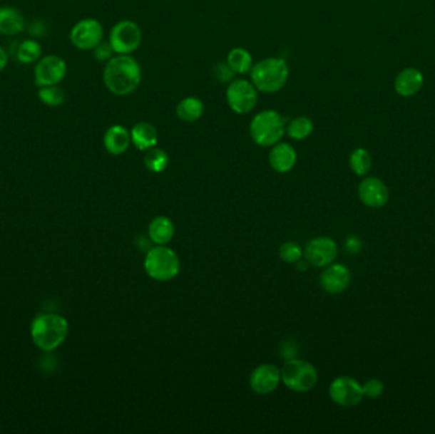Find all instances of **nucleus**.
Returning a JSON list of instances; mask_svg holds the SVG:
<instances>
[{
  "instance_id": "obj_1",
  "label": "nucleus",
  "mask_w": 435,
  "mask_h": 434,
  "mask_svg": "<svg viewBox=\"0 0 435 434\" xmlns=\"http://www.w3.org/2000/svg\"><path fill=\"white\" fill-rule=\"evenodd\" d=\"M103 84L118 97L134 93L141 83V66L131 55H115L103 68Z\"/></svg>"
},
{
  "instance_id": "obj_2",
  "label": "nucleus",
  "mask_w": 435,
  "mask_h": 434,
  "mask_svg": "<svg viewBox=\"0 0 435 434\" xmlns=\"http://www.w3.org/2000/svg\"><path fill=\"white\" fill-rule=\"evenodd\" d=\"M69 334V324L63 316L42 314L31 325V336L37 348L53 351L64 343Z\"/></svg>"
},
{
  "instance_id": "obj_3",
  "label": "nucleus",
  "mask_w": 435,
  "mask_h": 434,
  "mask_svg": "<svg viewBox=\"0 0 435 434\" xmlns=\"http://www.w3.org/2000/svg\"><path fill=\"white\" fill-rule=\"evenodd\" d=\"M250 77L253 86L261 93H277L288 83V63L277 56L260 60L259 63L253 64Z\"/></svg>"
},
{
  "instance_id": "obj_4",
  "label": "nucleus",
  "mask_w": 435,
  "mask_h": 434,
  "mask_svg": "<svg viewBox=\"0 0 435 434\" xmlns=\"http://www.w3.org/2000/svg\"><path fill=\"white\" fill-rule=\"evenodd\" d=\"M287 123L275 110H262L250 123V135L253 143L262 148L274 147L285 135Z\"/></svg>"
},
{
  "instance_id": "obj_5",
  "label": "nucleus",
  "mask_w": 435,
  "mask_h": 434,
  "mask_svg": "<svg viewBox=\"0 0 435 434\" xmlns=\"http://www.w3.org/2000/svg\"><path fill=\"white\" fill-rule=\"evenodd\" d=\"M180 259L175 251L165 244H157L148 251L144 269L149 278L157 281H170L180 273Z\"/></svg>"
},
{
  "instance_id": "obj_6",
  "label": "nucleus",
  "mask_w": 435,
  "mask_h": 434,
  "mask_svg": "<svg viewBox=\"0 0 435 434\" xmlns=\"http://www.w3.org/2000/svg\"><path fill=\"white\" fill-rule=\"evenodd\" d=\"M282 381L295 393H308L317 385V369L303 359H289L282 366Z\"/></svg>"
},
{
  "instance_id": "obj_7",
  "label": "nucleus",
  "mask_w": 435,
  "mask_h": 434,
  "mask_svg": "<svg viewBox=\"0 0 435 434\" xmlns=\"http://www.w3.org/2000/svg\"><path fill=\"white\" fill-rule=\"evenodd\" d=\"M225 100L237 115L252 113L259 102V91L247 79H233L225 91Z\"/></svg>"
},
{
  "instance_id": "obj_8",
  "label": "nucleus",
  "mask_w": 435,
  "mask_h": 434,
  "mask_svg": "<svg viewBox=\"0 0 435 434\" xmlns=\"http://www.w3.org/2000/svg\"><path fill=\"white\" fill-rule=\"evenodd\" d=\"M143 40L139 24L124 19L115 24L110 31L108 43L116 55H131L139 48Z\"/></svg>"
},
{
  "instance_id": "obj_9",
  "label": "nucleus",
  "mask_w": 435,
  "mask_h": 434,
  "mask_svg": "<svg viewBox=\"0 0 435 434\" xmlns=\"http://www.w3.org/2000/svg\"><path fill=\"white\" fill-rule=\"evenodd\" d=\"M103 26L98 19H83L73 26L69 33L71 45L82 51L94 50L103 41Z\"/></svg>"
},
{
  "instance_id": "obj_10",
  "label": "nucleus",
  "mask_w": 435,
  "mask_h": 434,
  "mask_svg": "<svg viewBox=\"0 0 435 434\" xmlns=\"http://www.w3.org/2000/svg\"><path fill=\"white\" fill-rule=\"evenodd\" d=\"M68 73L66 61L58 55H46L36 63L34 79L35 84L40 87L58 86L64 81Z\"/></svg>"
},
{
  "instance_id": "obj_11",
  "label": "nucleus",
  "mask_w": 435,
  "mask_h": 434,
  "mask_svg": "<svg viewBox=\"0 0 435 434\" xmlns=\"http://www.w3.org/2000/svg\"><path fill=\"white\" fill-rule=\"evenodd\" d=\"M329 398L339 406L353 408L364 398L363 386L353 377L342 376L332 381L329 388Z\"/></svg>"
},
{
  "instance_id": "obj_12",
  "label": "nucleus",
  "mask_w": 435,
  "mask_h": 434,
  "mask_svg": "<svg viewBox=\"0 0 435 434\" xmlns=\"http://www.w3.org/2000/svg\"><path fill=\"white\" fill-rule=\"evenodd\" d=\"M303 256L308 264L317 268L329 267L335 262L337 256V244L332 238L316 237L307 244Z\"/></svg>"
},
{
  "instance_id": "obj_13",
  "label": "nucleus",
  "mask_w": 435,
  "mask_h": 434,
  "mask_svg": "<svg viewBox=\"0 0 435 434\" xmlns=\"http://www.w3.org/2000/svg\"><path fill=\"white\" fill-rule=\"evenodd\" d=\"M280 381H282V369L277 368V366L270 363H265L253 369L250 377V386L252 388L253 393L269 395L277 390Z\"/></svg>"
},
{
  "instance_id": "obj_14",
  "label": "nucleus",
  "mask_w": 435,
  "mask_h": 434,
  "mask_svg": "<svg viewBox=\"0 0 435 434\" xmlns=\"http://www.w3.org/2000/svg\"><path fill=\"white\" fill-rule=\"evenodd\" d=\"M360 202L369 208H382L389 202V187L382 180L377 177H365L358 187Z\"/></svg>"
},
{
  "instance_id": "obj_15",
  "label": "nucleus",
  "mask_w": 435,
  "mask_h": 434,
  "mask_svg": "<svg viewBox=\"0 0 435 434\" xmlns=\"http://www.w3.org/2000/svg\"><path fill=\"white\" fill-rule=\"evenodd\" d=\"M352 275L350 270L342 264H329L326 267L324 273L321 274V286L324 291L329 294H340L344 291H347V286L350 284Z\"/></svg>"
},
{
  "instance_id": "obj_16",
  "label": "nucleus",
  "mask_w": 435,
  "mask_h": 434,
  "mask_svg": "<svg viewBox=\"0 0 435 434\" xmlns=\"http://www.w3.org/2000/svg\"><path fill=\"white\" fill-rule=\"evenodd\" d=\"M269 163L275 172H290L297 163V152L295 147L282 142L275 144L274 147H271Z\"/></svg>"
},
{
  "instance_id": "obj_17",
  "label": "nucleus",
  "mask_w": 435,
  "mask_h": 434,
  "mask_svg": "<svg viewBox=\"0 0 435 434\" xmlns=\"http://www.w3.org/2000/svg\"><path fill=\"white\" fill-rule=\"evenodd\" d=\"M131 144L130 131L120 124L111 125L103 135V145L111 155H124Z\"/></svg>"
},
{
  "instance_id": "obj_18",
  "label": "nucleus",
  "mask_w": 435,
  "mask_h": 434,
  "mask_svg": "<svg viewBox=\"0 0 435 434\" xmlns=\"http://www.w3.org/2000/svg\"><path fill=\"white\" fill-rule=\"evenodd\" d=\"M130 135H131V144L143 152L154 148L158 143L157 128L147 121L136 123L135 125L131 128Z\"/></svg>"
},
{
  "instance_id": "obj_19",
  "label": "nucleus",
  "mask_w": 435,
  "mask_h": 434,
  "mask_svg": "<svg viewBox=\"0 0 435 434\" xmlns=\"http://www.w3.org/2000/svg\"><path fill=\"white\" fill-rule=\"evenodd\" d=\"M26 27L24 14L14 6H0V35L16 36Z\"/></svg>"
},
{
  "instance_id": "obj_20",
  "label": "nucleus",
  "mask_w": 435,
  "mask_h": 434,
  "mask_svg": "<svg viewBox=\"0 0 435 434\" xmlns=\"http://www.w3.org/2000/svg\"><path fill=\"white\" fill-rule=\"evenodd\" d=\"M424 77L420 71L415 68H407L396 78L394 88L396 92L402 97H411L418 93L423 87Z\"/></svg>"
},
{
  "instance_id": "obj_21",
  "label": "nucleus",
  "mask_w": 435,
  "mask_h": 434,
  "mask_svg": "<svg viewBox=\"0 0 435 434\" xmlns=\"http://www.w3.org/2000/svg\"><path fill=\"white\" fill-rule=\"evenodd\" d=\"M149 238L155 244H170L175 236V224L167 217H157L149 224Z\"/></svg>"
},
{
  "instance_id": "obj_22",
  "label": "nucleus",
  "mask_w": 435,
  "mask_h": 434,
  "mask_svg": "<svg viewBox=\"0 0 435 434\" xmlns=\"http://www.w3.org/2000/svg\"><path fill=\"white\" fill-rule=\"evenodd\" d=\"M205 106L200 98L190 95L177 103L176 115L183 123H195L204 115Z\"/></svg>"
},
{
  "instance_id": "obj_23",
  "label": "nucleus",
  "mask_w": 435,
  "mask_h": 434,
  "mask_svg": "<svg viewBox=\"0 0 435 434\" xmlns=\"http://www.w3.org/2000/svg\"><path fill=\"white\" fill-rule=\"evenodd\" d=\"M227 64L235 74L246 76L250 74L253 68V58L251 53L243 48H233L227 55Z\"/></svg>"
},
{
  "instance_id": "obj_24",
  "label": "nucleus",
  "mask_w": 435,
  "mask_h": 434,
  "mask_svg": "<svg viewBox=\"0 0 435 434\" xmlns=\"http://www.w3.org/2000/svg\"><path fill=\"white\" fill-rule=\"evenodd\" d=\"M313 129H314L313 121L308 116L302 115L289 121L285 128V134L293 140H304L307 138L311 137Z\"/></svg>"
},
{
  "instance_id": "obj_25",
  "label": "nucleus",
  "mask_w": 435,
  "mask_h": 434,
  "mask_svg": "<svg viewBox=\"0 0 435 434\" xmlns=\"http://www.w3.org/2000/svg\"><path fill=\"white\" fill-rule=\"evenodd\" d=\"M144 165L150 172H163L170 165V157L165 149L154 147L147 150V155L144 157Z\"/></svg>"
},
{
  "instance_id": "obj_26",
  "label": "nucleus",
  "mask_w": 435,
  "mask_h": 434,
  "mask_svg": "<svg viewBox=\"0 0 435 434\" xmlns=\"http://www.w3.org/2000/svg\"><path fill=\"white\" fill-rule=\"evenodd\" d=\"M42 46L36 40H24L17 51V60L21 64L29 66L41 59Z\"/></svg>"
},
{
  "instance_id": "obj_27",
  "label": "nucleus",
  "mask_w": 435,
  "mask_h": 434,
  "mask_svg": "<svg viewBox=\"0 0 435 434\" xmlns=\"http://www.w3.org/2000/svg\"><path fill=\"white\" fill-rule=\"evenodd\" d=\"M349 165L355 175L365 176L372 168V157L369 152L364 148L355 149L350 155Z\"/></svg>"
},
{
  "instance_id": "obj_28",
  "label": "nucleus",
  "mask_w": 435,
  "mask_h": 434,
  "mask_svg": "<svg viewBox=\"0 0 435 434\" xmlns=\"http://www.w3.org/2000/svg\"><path fill=\"white\" fill-rule=\"evenodd\" d=\"M37 97L44 105H46L48 108H58V106H61L65 101L64 91L60 88L59 84L40 87L37 92Z\"/></svg>"
},
{
  "instance_id": "obj_29",
  "label": "nucleus",
  "mask_w": 435,
  "mask_h": 434,
  "mask_svg": "<svg viewBox=\"0 0 435 434\" xmlns=\"http://www.w3.org/2000/svg\"><path fill=\"white\" fill-rule=\"evenodd\" d=\"M279 256L282 262L287 264H297L303 257V249L293 241H288L282 244L279 250Z\"/></svg>"
},
{
  "instance_id": "obj_30",
  "label": "nucleus",
  "mask_w": 435,
  "mask_h": 434,
  "mask_svg": "<svg viewBox=\"0 0 435 434\" xmlns=\"http://www.w3.org/2000/svg\"><path fill=\"white\" fill-rule=\"evenodd\" d=\"M384 393V385L381 380L378 378H372L367 381L363 385V393L367 398H378L382 396Z\"/></svg>"
},
{
  "instance_id": "obj_31",
  "label": "nucleus",
  "mask_w": 435,
  "mask_h": 434,
  "mask_svg": "<svg viewBox=\"0 0 435 434\" xmlns=\"http://www.w3.org/2000/svg\"><path fill=\"white\" fill-rule=\"evenodd\" d=\"M214 74H215V78H217L218 81L222 82V83H230L235 76L233 71L230 69V66L227 64V61L218 63L215 68H214Z\"/></svg>"
},
{
  "instance_id": "obj_32",
  "label": "nucleus",
  "mask_w": 435,
  "mask_h": 434,
  "mask_svg": "<svg viewBox=\"0 0 435 434\" xmlns=\"http://www.w3.org/2000/svg\"><path fill=\"white\" fill-rule=\"evenodd\" d=\"M113 50H112L110 43H105V42H101L100 45L97 48H94V58L100 61H108L111 59Z\"/></svg>"
},
{
  "instance_id": "obj_33",
  "label": "nucleus",
  "mask_w": 435,
  "mask_h": 434,
  "mask_svg": "<svg viewBox=\"0 0 435 434\" xmlns=\"http://www.w3.org/2000/svg\"><path fill=\"white\" fill-rule=\"evenodd\" d=\"M8 60H9V56H8L6 48L0 46V73L6 69L8 66Z\"/></svg>"
}]
</instances>
